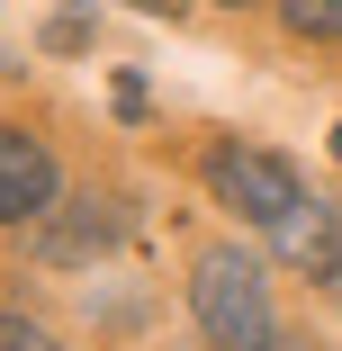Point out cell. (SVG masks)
Wrapping results in <instances>:
<instances>
[{"mask_svg": "<svg viewBox=\"0 0 342 351\" xmlns=\"http://www.w3.org/2000/svg\"><path fill=\"white\" fill-rule=\"evenodd\" d=\"M225 10H252V0H225Z\"/></svg>", "mask_w": 342, "mask_h": 351, "instance_id": "9c48e42d", "label": "cell"}, {"mask_svg": "<svg viewBox=\"0 0 342 351\" xmlns=\"http://www.w3.org/2000/svg\"><path fill=\"white\" fill-rule=\"evenodd\" d=\"M270 243H280V261L306 270V279H342V217L324 198H297L289 217H270Z\"/></svg>", "mask_w": 342, "mask_h": 351, "instance_id": "277c9868", "label": "cell"}, {"mask_svg": "<svg viewBox=\"0 0 342 351\" xmlns=\"http://www.w3.org/2000/svg\"><path fill=\"white\" fill-rule=\"evenodd\" d=\"M208 189H217L225 207H243L252 226L289 217V207L306 198L297 162H289V154H270V145H217V154H208Z\"/></svg>", "mask_w": 342, "mask_h": 351, "instance_id": "7a4b0ae2", "label": "cell"}, {"mask_svg": "<svg viewBox=\"0 0 342 351\" xmlns=\"http://www.w3.org/2000/svg\"><path fill=\"white\" fill-rule=\"evenodd\" d=\"M270 351H306V342H280V333H270Z\"/></svg>", "mask_w": 342, "mask_h": 351, "instance_id": "ba28073f", "label": "cell"}, {"mask_svg": "<svg viewBox=\"0 0 342 351\" xmlns=\"http://www.w3.org/2000/svg\"><path fill=\"white\" fill-rule=\"evenodd\" d=\"M189 306H198V333H208L217 351H270V333H280L261 261L234 252V243H208L189 261Z\"/></svg>", "mask_w": 342, "mask_h": 351, "instance_id": "6da1fadb", "label": "cell"}, {"mask_svg": "<svg viewBox=\"0 0 342 351\" xmlns=\"http://www.w3.org/2000/svg\"><path fill=\"white\" fill-rule=\"evenodd\" d=\"M45 217H54V207H45ZM117 226H126V217H117L108 198H73V217H54V226L36 234V252H45L54 270H82V261H99V252L117 243Z\"/></svg>", "mask_w": 342, "mask_h": 351, "instance_id": "5b68a950", "label": "cell"}, {"mask_svg": "<svg viewBox=\"0 0 342 351\" xmlns=\"http://www.w3.org/2000/svg\"><path fill=\"white\" fill-rule=\"evenodd\" d=\"M280 19L306 45H342V0H280Z\"/></svg>", "mask_w": 342, "mask_h": 351, "instance_id": "8992f818", "label": "cell"}, {"mask_svg": "<svg viewBox=\"0 0 342 351\" xmlns=\"http://www.w3.org/2000/svg\"><path fill=\"white\" fill-rule=\"evenodd\" d=\"M0 351H63L45 324H27V315H0Z\"/></svg>", "mask_w": 342, "mask_h": 351, "instance_id": "52a82bcc", "label": "cell"}, {"mask_svg": "<svg viewBox=\"0 0 342 351\" xmlns=\"http://www.w3.org/2000/svg\"><path fill=\"white\" fill-rule=\"evenodd\" d=\"M54 189H63L54 154L36 145L27 126H0V226H36L54 207Z\"/></svg>", "mask_w": 342, "mask_h": 351, "instance_id": "3957f363", "label": "cell"}]
</instances>
